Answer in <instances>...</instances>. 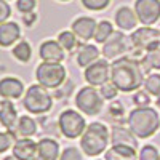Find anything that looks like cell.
<instances>
[{
  "label": "cell",
  "mask_w": 160,
  "mask_h": 160,
  "mask_svg": "<svg viewBox=\"0 0 160 160\" xmlns=\"http://www.w3.org/2000/svg\"><path fill=\"white\" fill-rule=\"evenodd\" d=\"M115 24L118 26L120 29L123 31H131L136 28L138 24V16L136 13L133 11L131 8L128 7H122L115 11Z\"/></svg>",
  "instance_id": "obj_19"
},
{
  "label": "cell",
  "mask_w": 160,
  "mask_h": 160,
  "mask_svg": "<svg viewBox=\"0 0 160 160\" xmlns=\"http://www.w3.org/2000/svg\"><path fill=\"white\" fill-rule=\"evenodd\" d=\"M58 125H59L61 133L66 138L75 139V138L83 135V131H85V118L80 115L78 112L68 109V111H64L59 115Z\"/></svg>",
  "instance_id": "obj_6"
},
{
  "label": "cell",
  "mask_w": 160,
  "mask_h": 160,
  "mask_svg": "<svg viewBox=\"0 0 160 160\" xmlns=\"http://www.w3.org/2000/svg\"><path fill=\"white\" fill-rule=\"evenodd\" d=\"M24 93V83L16 77L0 78V96L5 99H18Z\"/></svg>",
  "instance_id": "obj_11"
},
{
  "label": "cell",
  "mask_w": 160,
  "mask_h": 160,
  "mask_svg": "<svg viewBox=\"0 0 160 160\" xmlns=\"http://www.w3.org/2000/svg\"><path fill=\"white\" fill-rule=\"evenodd\" d=\"M61 2H68V0H61Z\"/></svg>",
  "instance_id": "obj_39"
},
{
  "label": "cell",
  "mask_w": 160,
  "mask_h": 160,
  "mask_svg": "<svg viewBox=\"0 0 160 160\" xmlns=\"http://www.w3.org/2000/svg\"><path fill=\"white\" fill-rule=\"evenodd\" d=\"M59 160H82V154L78 152V149L75 148H68V149H64Z\"/></svg>",
  "instance_id": "obj_33"
},
{
  "label": "cell",
  "mask_w": 160,
  "mask_h": 160,
  "mask_svg": "<svg viewBox=\"0 0 160 160\" xmlns=\"http://www.w3.org/2000/svg\"><path fill=\"white\" fill-rule=\"evenodd\" d=\"M158 40H160V31L152 29L149 26H144L141 29H136L130 37L131 45H135L136 48H141V50H148L151 45H154Z\"/></svg>",
  "instance_id": "obj_10"
},
{
  "label": "cell",
  "mask_w": 160,
  "mask_h": 160,
  "mask_svg": "<svg viewBox=\"0 0 160 160\" xmlns=\"http://www.w3.org/2000/svg\"><path fill=\"white\" fill-rule=\"evenodd\" d=\"M158 152L154 146H144L139 152V160H158Z\"/></svg>",
  "instance_id": "obj_31"
},
{
  "label": "cell",
  "mask_w": 160,
  "mask_h": 160,
  "mask_svg": "<svg viewBox=\"0 0 160 160\" xmlns=\"http://www.w3.org/2000/svg\"><path fill=\"white\" fill-rule=\"evenodd\" d=\"M128 125L131 133L138 138H149L160 127L158 112L151 108H138L130 112Z\"/></svg>",
  "instance_id": "obj_2"
},
{
  "label": "cell",
  "mask_w": 160,
  "mask_h": 160,
  "mask_svg": "<svg viewBox=\"0 0 160 160\" xmlns=\"http://www.w3.org/2000/svg\"><path fill=\"white\" fill-rule=\"evenodd\" d=\"M22 104L32 114H45L51 109L53 99H51V95L48 93V88L42 85H31L28 91H26Z\"/></svg>",
  "instance_id": "obj_4"
},
{
  "label": "cell",
  "mask_w": 160,
  "mask_h": 160,
  "mask_svg": "<svg viewBox=\"0 0 160 160\" xmlns=\"http://www.w3.org/2000/svg\"><path fill=\"white\" fill-rule=\"evenodd\" d=\"M11 146V136L8 133H0V154H3Z\"/></svg>",
  "instance_id": "obj_35"
},
{
  "label": "cell",
  "mask_w": 160,
  "mask_h": 160,
  "mask_svg": "<svg viewBox=\"0 0 160 160\" xmlns=\"http://www.w3.org/2000/svg\"><path fill=\"white\" fill-rule=\"evenodd\" d=\"M114 34V29H112V24L109 21H101L98 26H96V31H95V40L98 43H104L111 35Z\"/></svg>",
  "instance_id": "obj_25"
},
{
  "label": "cell",
  "mask_w": 160,
  "mask_h": 160,
  "mask_svg": "<svg viewBox=\"0 0 160 160\" xmlns=\"http://www.w3.org/2000/svg\"><path fill=\"white\" fill-rule=\"evenodd\" d=\"M75 104L82 112L88 115H96L99 114L102 108V99H101V95L95 90V87H85L78 91V95L75 98Z\"/></svg>",
  "instance_id": "obj_7"
},
{
  "label": "cell",
  "mask_w": 160,
  "mask_h": 160,
  "mask_svg": "<svg viewBox=\"0 0 160 160\" xmlns=\"http://www.w3.org/2000/svg\"><path fill=\"white\" fill-rule=\"evenodd\" d=\"M11 15V8L7 3V0H0V24L5 22Z\"/></svg>",
  "instance_id": "obj_34"
},
{
  "label": "cell",
  "mask_w": 160,
  "mask_h": 160,
  "mask_svg": "<svg viewBox=\"0 0 160 160\" xmlns=\"http://www.w3.org/2000/svg\"><path fill=\"white\" fill-rule=\"evenodd\" d=\"M127 50V37L120 32H114L108 40L104 42V48H102V53L108 59H114L117 58L118 55Z\"/></svg>",
  "instance_id": "obj_12"
},
{
  "label": "cell",
  "mask_w": 160,
  "mask_h": 160,
  "mask_svg": "<svg viewBox=\"0 0 160 160\" xmlns=\"http://www.w3.org/2000/svg\"><path fill=\"white\" fill-rule=\"evenodd\" d=\"M35 5H37L35 0H18V2H16V8H18L21 13H24V15L32 13L34 8H35Z\"/></svg>",
  "instance_id": "obj_32"
},
{
  "label": "cell",
  "mask_w": 160,
  "mask_h": 160,
  "mask_svg": "<svg viewBox=\"0 0 160 160\" xmlns=\"http://www.w3.org/2000/svg\"><path fill=\"white\" fill-rule=\"evenodd\" d=\"M158 160H160V158H158Z\"/></svg>",
  "instance_id": "obj_40"
},
{
  "label": "cell",
  "mask_w": 160,
  "mask_h": 160,
  "mask_svg": "<svg viewBox=\"0 0 160 160\" xmlns=\"http://www.w3.org/2000/svg\"><path fill=\"white\" fill-rule=\"evenodd\" d=\"M13 157L18 160H37V142L31 138H21L13 146Z\"/></svg>",
  "instance_id": "obj_13"
},
{
  "label": "cell",
  "mask_w": 160,
  "mask_h": 160,
  "mask_svg": "<svg viewBox=\"0 0 160 160\" xmlns=\"http://www.w3.org/2000/svg\"><path fill=\"white\" fill-rule=\"evenodd\" d=\"M144 62L148 64V68L160 69V40H158V42H155L154 45H151L148 50H146Z\"/></svg>",
  "instance_id": "obj_24"
},
{
  "label": "cell",
  "mask_w": 160,
  "mask_h": 160,
  "mask_svg": "<svg viewBox=\"0 0 160 160\" xmlns=\"http://www.w3.org/2000/svg\"><path fill=\"white\" fill-rule=\"evenodd\" d=\"M135 104L136 106H139V108H144V106H148L149 102H151V98L148 96V93H144V91H139V93H136L135 95Z\"/></svg>",
  "instance_id": "obj_36"
},
{
  "label": "cell",
  "mask_w": 160,
  "mask_h": 160,
  "mask_svg": "<svg viewBox=\"0 0 160 160\" xmlns=\"http://www.w3.org/2000/svg\"><path fill=\"white\" fill-rule=\"evenodd\" d=\"M21 37V29L16 22L5 21L0 24V47H11Z\"/></svg>",
  "instance_id": "obj_17"
},
{
  "label": "cell",
  "mask_w": 160,
  "mask_h": 160,
  "mask_svg": "<svg viewBox=\"0 0 160 160\" xmlns=\"http://www.w3.org/2000/svg\"><path fill=\"white\" fill-rule=\"evenodd\" d=\"M58 42H59V45H61L64 50L71 51V50H74L75 45H77V35H75L74 32H71V31H62V32L59 34V37H58Z\"/></svg>",
  "instance_id": "obj_27"
},
{
  "label": "cell",
  "mask_w": 160,
  "mask_h": 160,
  "mask_svg": "<svg viewBox=\"0 0 160 160\" xmlns=\"http://www.w3.org/2000/svg\"><path fill=\"white\" fill-rule=\"evenodd\" d=\"M96 21L88 16H80L72 22V32L82 40H90L91 37H95L96 31Z\"/></svg>",
  "instance_id": "obj_14"
},
{
  "label": "cell",
  "mask_w": 160,
  "mask_h": 160,
  "mask_svg": "<svg viewBox=\"0 0 160 160\" xmlns=\"http://www.w3.org/2000/svg\"><path fill=\"white\" fill-rule=\"evenodd\" d=\"M109 78H111V68H109L108 61H104V59L95 61L93 64H90L85 71V80L91 87L104 85Z\"/></svg>",
  "instance_id": "obj_9"
},
{
  "label": "cell",
  "mask_w": 160,
  "mask_h": 160,
  "mask_svg": "<svg viewBox=\"0 0 160 160\" xmlns=\"http://www.w3.org/2000/svg\"><path fill=\"white\" fill-rule=\"evenodd\" d=\"M16 131L19 133L21 136L29 138L37 131V125H35V122L29 115H22V117H19L18 123H16Z\"/></svg>",
  "instance_id": "obj_23"
},
{
  "label": "cell",
  "mask_w": 160,
  "mask_h": 160,
  "mask_svg": "<svg viewBox=\"0 0 160 160\" xmlns=\"http://www.w3.org/2000/svg\"><path fill=\"white\" fill-rule=\"evenodd\" d=\"M109 142V131L106 128V125H102L101 122H95L90 123L83 135H82V149L87 155H99L101 152H104V149L108 148Z\"/></svg>",
  "instance_id": "obj_3"
},
{
  "label": "cell",
  "mask_w": 160,
  "mask_h": 160,
  "mask_svg": "<svg viewBox=\"0 0 160 160\" xmlns=\"http://www.w3.org/2000/svg\"><path fill=\"white\" fill-rule=\"evenodd\" d=\"M111 0H82V3L85 8L88 10H93V11H99V10H104L106 7L109 5Z\"/></svg>",
  "instance_id": "obj_29"
},
{
  "label": "cell",
  "mask_w": 160,
  "mask_h": 160,
  "mask_svg": "<svg viewBox=\"0 0 160 160\" xmlns=\"http://www.w3.org/2000/svg\"><path fill=\"white\" fill-rule=\"evenodd\" d=\"M157 104H158V108H160V96H157Z\"/></svg>",
  "instance_id": "obj_38"
},
{
  "label": "cell",
  "mask_w": 160,
  "mask_h": 160,
  "mask_svg": "<svg viewBox=\"0 0 160 160\" xmlns=\"http://www.w3.org/2000/svg\"><path fill=\"white\" fill-rule=\"evenodd\" d=\"M3 160H18V158H15V157H13V155H10V157H5Z\"/></svg>",
  "instance_id": "obj_37"
},
{
  "label": "cell",
  "mask_w": 160,
  "mask_h": 160,
  "mask_svg": "<svg viewBox=\"0 0 160 160\" xmlns=\"http://www.w3.org/2000/svg\"><path fill=\"white\" fill-rule=\"evenodd\" d=\"M136 149L123 144H112V148L106 152V160H135Z\"/></svg>",
  "instance_id": "obj_20"
},
{
  "label": "cell",
  "mask_w": 160,
  "mask_h": 160,
  "mask_svg": "<svg viewBox=\"0 0 160 160\" xmlns=\"http://www.w3.org/2000/svg\"><path fill=\"white\" fill-rule=\"evenodd\" d=\"M118 88L114 85V82H106L104 85H101V96L106 99H112L117 96Z\"/></svg>",
  "instance_id": "obj_30"
},
{
  "label": "cell",
  "mask_w": 160,
  "mask_h": 160,
  "mask_svg": "<svg viewBox=\"0 0 160 160\" xmlns=\"http://www.w3.org/2000/svg\"><path fill=\"white\" fill-rule=\"evenodd\" d=\"M16 120H18V112H16V108L13 106V102L8 99L0 102V123L8 131H13V128L18 123Z\"/></svg>",
  "instance_id": "obj_18"
},
{
  "label": "cell",
  "mask_w": 160,
  "mask_h": 160,
  "mask_svg": "<svg viewBox=\"0 0 160 160\" xmlns=\"http://www.w3.org/2000/svg\"><path fill=\"white\" fill-rule=\"evenodd\" d=\"M111 141H112V144H123V146H130V148H133V149L138 148L136 139L133 138L131 131H128L122 127H114Z\"/></svg>",
  "instance_id": "obj_22"
},
{
  "label": "cell",
  "mask_w": 160,
  "mask_h": 160,
  "mask_svg": "<svg viewBox=\"0 0 160 160\" xmlns=\"http://www.w3.org/2000/svg\"><path fill=\"white\" fill-rule=\"evenodd\" d=\"M99 56V50L95 45H82L77 53V64L80 68H88L90 64H93L95 61H98Z\"/></svg>",
  "instance_id": "obj_21"
},
{
  "label": "cell",
  "mask_w": 160,
  "mask_h": 160,
  "mask_svg": "<svg viewBox=\"0 0 160 160\" xmlns=\"http://www.w3.org/2000/svg\"><path fill=\"white\" fill-rule=\"evenodd\" d=\"M111 82L122 91H135L144 82L142 66L138 59L120 58L111 66Z\"/></svg>",
  "instance_id": "obj_1"
},
{
  "label": "cell",
  "mask_w": 160,
  "mask_h": 160,
  "mask_svg": "<svg viewBox=\"0 0 160 160\" xmlns=\"http://www.w3.org/2000/svg\"><path fill=\"white\" fill-rule=\"evenodd\" d=\"M35 78H37L38 85L55 90V88H59L66 80V69H64V66H61V62L43 61L42 64L37 66Z\"/></svg>",
  "instance_id": "obj_5"
},
{
  "label": "cell",
  "mask_w": 160,
  "mask_h": 160,
  "mask_svg": "<svg viewBox=\"0 0 160 160\" xmlns=\"http://www.w3.org/2000/svg\"><path fill=\"white\" fill-rule=\"evenodd\" d=\"M59 157V144L51 139L43 138L37 142V160H58Z\"/></svg>",
  "instance_id": "obj_16"
},
{
  "label": "cell",
  "mask_w": 160,
  "mask_h": 160,
  "mask_svg": "<svg viewBox=\"0 0 160 160\" xmlns=\"http://www.w3.org/2000/svg\"><path fill=\"white\" fill-rule=\"evenodd\" d=\"M146 90L154 96H160V74H152L146 78Z\"/></svg>",
  "instance_id": "obj_28"
},
{
  "label": "cell",
  "mask_w": 160,
  "mask_h": 160,
  "mask_svg": "<svg viewBox=\"0 0 160 160\" xmlns=\"http://www.w3.org/2000/svg\"><path fill=\"white\" fill-rule=\"evenodd\" d=\"M13 56H15L18 61L21 62H28L32 56V48L31 45L26 42V40H22V42H19L15 48H13Z\"/></svg>",
  "instance_id": "obj_26"
},
{
  "label": "cell",
  "mask_w": 160,
  "mask_h": 160,
  "mask_svg": "<svg viewBox=\"0 0 160 160\" xmlns=\"http://www.w3.org/2000/svg\"><path fill=\"white\" fill-rule=\"evenodd\" d=\"M40 58L47 62H61L64 59V48L59 45V42L45 40L40 45Z\"/></svg>",
  "instance_id": "obj_15"
},
{
  "label": "cell",
  "mask_w": 160,
  "mask_h": 160,
  "mask_svg": "<svg viewBox=\"0 0 160 160\" xmlns=\"http://www.w3.org/2000/svg\"><path fill=\"white\" fill-rule=\"evenodd\" d=\"M135 13L138 21L144 26H151L160 19V0H136Z\"/></svg>",
  "instance_id": "obj_8"
}]
</instances>
